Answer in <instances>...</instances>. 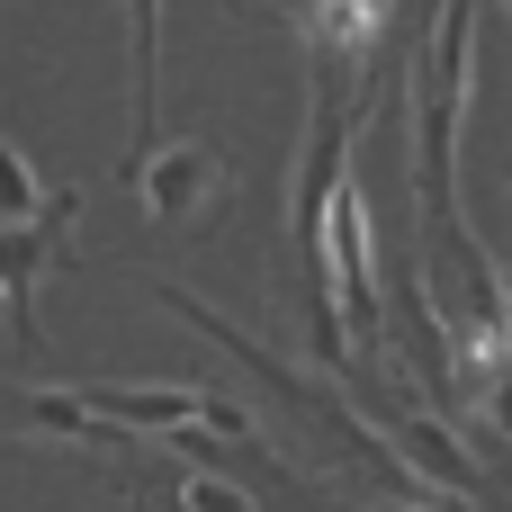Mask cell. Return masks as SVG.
I'll use <instances>...</instances> for the list:
<instances>
[{
	"mask_svg": "<svg viewBox=\"0 0 512 512\" xmlns=\"http://www.w3.org/2000/svg\"><path fill=\"white\" fill-rule=\"evenodd\" d=\"M504 9H512V0H504Z\"/></svg>",
	"mask_w": 512,
	"mask_h": 512,
	"instance_id": "obj_12",
	"label": "cell"
},
{
	"mask_svg": "<svg viewBox=\"0 0 512 512\" xmlns=\"http://www.w3.org/2000/svg\"><path fill=\"white\" fill-rule=\"evenodd\" d=\"M396 432V459L432 486V495H468V504H495V477L468 459V441L450 432V423H432V414H396L387 423Z\"/></svg>",
	"mask_w": 512,
	"mask_h": 512,
	"instance_id": "obj_4",
	"label": "cell"
},
{
	"mask_svg": "<svg viewBox=\"0 0 512 512\" xmlns=\"http://www.w3.org/2000/svg\"><path fill=\"white\" fill-rule=\"evenodd\" d=\"M405 0H297V36H306V63H333V72H360L387 27H396Z\"/></svg>",
	"mask_w": 512,
	"mask_h": 512,
	"instance_id": "obj_3",
	"label": "cell"
},
{
	"mask_svg": "<svg viewBox=\"0 0 512 512\" xmlns=\"http://www.w3.org/2000/svg\"><path fill=\"white\" fill-rule=\"evenodd\" d=\"M99 423H117V432H180V423H198L207 414V387H117V378H90V387H72Z\"/></svg>",
	"mask_w": 512,
	"mask_h": 512,
	"instance_id": "obj_6",
	"label": "cell"
},
{
	"mask_svg": "<svg viewBox=\"0 0 512 512\" xmlns=\"http://www.w3.org/2000/svg\"><path fill=\"white\" fill-rule=\"evenodd\" d=\"M45 207V189H36V171H27V153L0 135V225H18V216H36Z\"/></svg>",
	"mask_w": 512,
	"mask_h": 512,
	"instance_id": "obj_8",
	"label": "cell"
},
{
	"mask_svg": "<svg viewBox=\"0 0 512 512\" xmlns=\"http://www.w3.org/2000/svg\"><path fill=\"white\" fill-rule=\"evenodd\" d=\"M324 279H333V306H342V333L360 360L387 351V297H378V270H369V189L342 180L333 207H324Z\"/></svg>",
	"mask_w": 512,
	"mask_h": 512,
	"instance_id": "obj_1",
	"label": "cell"
},
{
	"mask_svg": "<svg viewBox=\"0 0 512 512\" xmlns=\"http://www.w3.org/2000/svg\"><path fill=\"white\" fill-rule=\"evenodd\" d=\"M72 216H81V189H45L36 216L0 225V297H9V333H18V342H36V270L63 252Z\"/></svg>",
	"mask_w": 512,
	"mask_h": 512,
	"instance_id": "obj_2",
	"label": "cell"
},
{
	"mask_svg": "<svg viewBox=\"0 0 512 512\" xmlns=\"http://www.w3.org/2000/svg\"><path fill=\"white\" fill-rule=\"evenodd\" d=\"M477 396H486V432H512V360L486 378V387H477Z\"/></svg>",
	"mask_w": 512,
	"mask_h": 512,
	"instance_id": "obj_10",
	"label": "cell"
},
{
	"mask_svg": "<svg viewBox=\"0 0 512 512\" xmlns=\"http://www.w3.org/2000/svg\"><path fill=\"white\" fill-rule=\"evenodd\" d=\"M126 63H135V126H126V180L162 153L153 144V72H162V0H126Z\"/></svg>",
	"mask_w": 512,
	"mask_h": 512,
	"instance_id": "obj_7",
	"label": "cell"
},
{
	"mask_svg": "<svg viewBox=\"0 0 512 512\" xmlns=\"http://www.w3.org/2000/svg\"><path fill=\"white\" fill-rule=\"evenodd\" d=\"M180 495H189V512H252V495H243L234 477H216V468H207V477H189Z\"/></svg>",
	"mask_w": 512,
	"mask_h": 512,
	"instance_id": "obj_9",
	"label": "cell"
},
{
	"mask_svg": "<svg viewBox=\"0 0 512 512\" xmlns=\"http://www.w3.org/2000/svg\"><path fill=\"white\" fill-rule=\"evenodd\" d=\"M216 189H225V162H216L207 144H162V153L135 171V198H144L153 225H189Z\"/></svg>",
	"mask_w": 512,
	"mask_h": 512,
	"instance_id": "obj_5",
	"label": "cell"
},
{
	"mask_svg": "<svg viewBox=\"0 0 512 512\" xmlns=\"http://www.w3.org/2000/svg\"><path fill=\"white\" fill-rule=\"evenodd\" d=\"M0 315H9V297H0Z\"/></svg>",
	"mask_w": 512,
	"mask_h": 512,
	"instance_id": "obj_11",
	"label": "cell"
}]
</instances>
